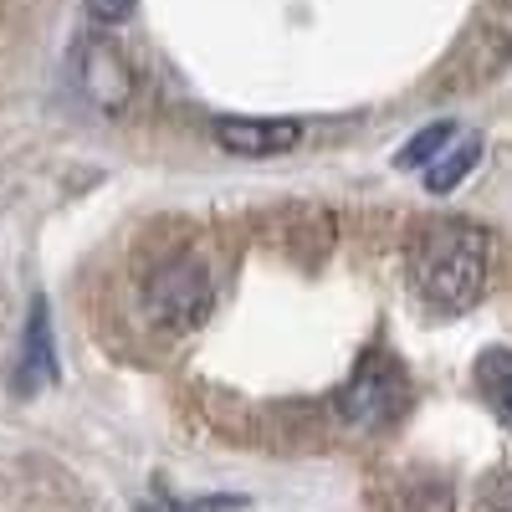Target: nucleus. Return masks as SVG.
<instances>
[{
  "label": "nucleus",
  "instance_id": "f257e3e1",
  "mask_svg": "<svg viewBox=\"0 0 512 512\" xmlns=\"http://www.w3.org/2000/svg\"><path fill=\"white\" fill-rule=\"evenodd\" d=\"M487 282V236L466 221H431L415 236V287L436 308H472Z\"/></svg>",
  "mask_w": 512,
  "mask_h": 512
},
{
  "label": "nucleus",
  "instance_id": "f03ea898",
  "mask_svg": "<svg viewBox=\"0 0 512 512\" xmlns=\"http://www.w3.org/2000/svg\"><path fill=\"white\" fill-rule=\"evenodd\" d=\"M139 297L154 333H195L216 308V282H210V267L200 256H169L149 272Z\"/></svg>",
  "mask_w": 512,
  "mask_h": 512
},
{
  "label": "nucleus",
  "instance_id": "7ed1b4c3",
  "mask_svg": "<svg viewBox=\"0 0 512 512\" xmlns=\"http://www.w3.org/2000/svg\"><path fill=\"white\" fill-rule=\"evenodd\" d=\"M216 139L231 154H282L303 139V128L292 118H221L216 123Z\"/></svg>",
  "mask_w": 512,
  "mask_h": 512
},
{
  "label": "nucleus",
  "instance_id": "20e7f679",
  "mask_svg": "<svg viewBox=\"0 0 512 512\" xmlns=\"http://www.w3.org/2000/svg\"><path fill=\"white\" fill-rule=\"evenodd\" d=\"M477 379H482V395L497 410V420L512 431V349H487L477 359Z\"/></svg>",
  "mask_w": 512,
  "mask_h": 512
},
{
  "label": "nucleus",
  "instance_id": "39448f33",
  "mask_svg": "<svg viewBox=\"0 0 512 512\" xmlns=\"http://www.w3.org/2000/svg\"><path fill=\"white\" fill-rule=\"evenodd\" d=\"M41 11H52V0H0V62L31 36Z\"/></svg>",
  "mask_w": 512,
  "mask_h": 512
},
{
  "label": "nucleus",
  "instance_id": "423d86ee",
  "mask_svg": "<svg viewBox=\"0 0 512 512\" xmlns=\"http://www.w3.org/2000/svg\"><path fill=\"white\" fill-rule=\"evenodd\" d=\"M477 154H482V144H477V139H461V149H451V154H441V159L431 164V175H425V185H431L436 195L456 190V180H466V169L477 164Z\"/></svg>",
  "mask_w": 512,
  "mask_h": 512
},
{
  "label": "nucleus",
  "instance_id": "0eeeda50",
  "mask_svg": "<svg viewBox=\"0 0 512 512\" xmlns=\"http://www.w3.org/2000/svg\"><path fill=\"white\" fill-rule=\"evenodd\" d=\"M451 139H456V123H436V128H425L420 139H410V144L400 149V164H425V159H431L441 144H451Z\"/></svg>",
  "mask_w": 512,
  "mask_h": 512
},
{
  "label": "nucleus",
  "instance_id": "6e6552de",
  "mask_svg": "<svg viewBox=\"0 0 512 512\" xmlns=\"http://www.w3.org/2000/svg\"><path fill=\"white\" fill-rule=\"evenodd\" d=\"M26 384H36L41 374H47V313L36 308V318H31V338H26Z\"/></svg>",
  "mask_w": 512,
  "mask_h": 512
},
{
  "label": "nucleus",
  "instance_id": "1a4fd4ad",
  "mask_svg": "<svg viewBox=\"0 0 512 512\" xmlns=\"http://www.w3.org/2000/svg\"><path fill=\"white\" fill-rule=\"evenodd\" d=\"M88 11H93V21L113 26V21H123L128 11H134V0H88Z\"/></svg>",
  "mask_w": 512,
  "mask_h": 512
},
{
  "label": "nucleus",
  "instance_id": "9d476101",
  "mask_svg": "<svg viewBox=\"0 0 512 512\" xmlns=\"http://www.w3.org/2000/svg\"><path fill=\"white\" fill-rule=\"evenodd\" d=\"M487 507L492 512H512V466H507V472H497V482L487 492Z\"/></svg>",
  "mask_w": 512,
  "mask_h": 512
}]
</instances>
